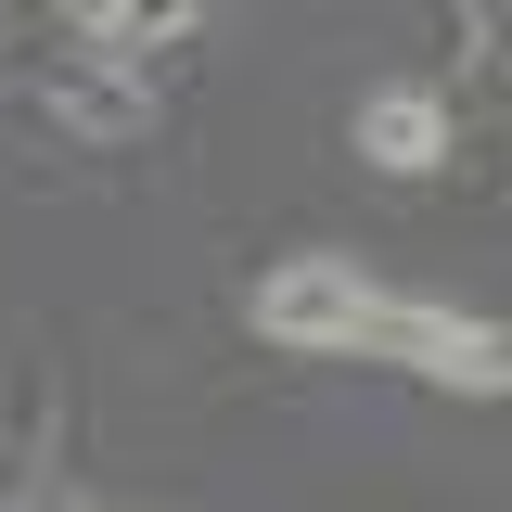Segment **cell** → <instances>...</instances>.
<instances>
[{
	"instance_id": "6da1fadb",
	"label": "cell",
	"mask_w": 512,
	"mask_h": 512,
	"mask_svg": "<svg viewBox=\"0 0 512 512\" xmlns=\"http://www.w3.org/2000/svg\"><path fill=\"white\" fill-rule=\"evenodd\" d=\"M346 359H410L423 384H448V397H500L512 359H500V320H461V308H410V295H372V320H359V346Z\"/></svg>"
},
{
	"instance_id": "7a4b0ae2",
	"label": "cell",
	"mask_w": 512,
	"mask_h": 512,
	"mask_svg": "<svg viewBox=\"0 0 512 512\" xmlns=\"http://www.w3.org/2000/svg\"><path fill=\"white\" fill-rule=\"evenodd\" d=\"M359 320H372L359 256H282V269L256 282V333H269L282 359H346V346H359Z\"/></svg>"
},
{
	"instance_id": "3957f363",
	"label": "cell",
	"mask_w": 512,
	"mask_h": 512,
	"mask_svg": "<svg viewBox=\"0 0 512 512\" xmlns=\"http://www.w3.org/2000/svg\"><path fill=\"white\" fill-rule=\"evenodd\" d=\"M39 103H52V128L103 141V154L154 128V90H141L128 64H103V52H52V64H39Z\"/></svg>"
},
{
	"instance_id": "277c9868",
	"label": "cell",
	"mask_w": 512,
	"mask_h": 512,
	"mask_svg": "<svg viewBox=\"0 0 512 512\" xmlns=\"http://www.w3.org/2000/svg\"><path fill=\"white\" fill-rule=\"evenodd\" d=\"M346 141L372 154L384 180H423V167L461 154V116H448V90H410V77H397V90H372V103L346 116Z\"/></svg>"
},
{
	"instance_id": "5b68a950",
	"label": "cell",
	"mask_w": 512,
	"mask_h": 512,
	"mask_svg": "<svg viewBox=\"0 0 512 512\" xmlns=\"http://www.w3.org/2000/svg\"><path fill=\"white\" fill-rule=\"evenodd\" d=\"M192 13H205V0H90V52L141 77L154 52H180V39H192Z\"/></svg>"
},
{
	"instance_id": "8992f818",
	"label": "cell",
	"mask_w": 512,
	"mask_h": 512,
	"mask_svg": "<svg viewBox=\"0 0 512 512\" xmlns=\"http://www.w3.org/2000/svg\"><path fill=\"white\" fill-rule=\"evenodd\" d=\"M64 13H90V0H64Z\"/></svg>"
},
{
	"instance_id": "52a82bcc",
	"label": "cell",
	"mask_w": 512,
	"mask_h": 512,
	"mask_svg": "<svg viewBox=\"0 0 512 512\" xmlns=\"http://www.w3.org/2000/svg\"><path fill=\"white\" fill-rule=\"evenodd\" d=\"M64 512H77V500H64Z\"/></svg>"
}]
</instances>
